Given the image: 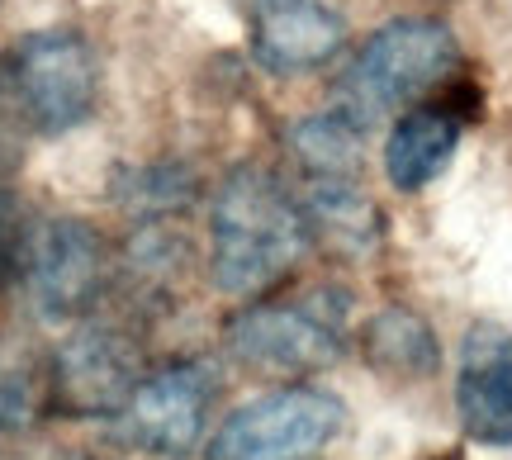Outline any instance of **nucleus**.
Returning a JSON list of instances; mask_svg holds the SVG:
<instances>
[{"label":"nucleus","mask_w":512,"mask_h":460,"mask_svg":"<svg viewBox=\"0 0 512 460\" xmlns=\"http://www.w3.org/2000/svg\"><path fill=\"white\" fill-rule=\"evenodd\" d=\"M209 233V276L228 295H261L280 285L313 247V223L299 195L256 162L233 166L219 181Z\"/></svg>","instance_id":"nucleus-1"},{"label":"nucleus","mask_w":512,"mask_h":460,"mask_svg":"<svg viewBox=\"0 0 512 460\" xmlns=\"http://www.w3.org/2000/svg\"><path fill=\"white\" fill-rule=\"evenodd\" d=\"M460 67V43L441 19H389L361 43L347 72L332 86V110L356 129L380 124L384 114L418 105Z\"/></svg>","instance_id":"nucleus-2"},{"label":"nucleus","mask_w":512,"mask_h":460,"mask_svg":"<svg viewBox=\"0 0 512 460\" xmlns=\"http://www.w3.org/2000/svg\"><path fill=\"white\" fill-rule=\"evenodd\" d=\"M351 295L318 285L290 304H252L228 323V351L242 366L271 375H313L342 361L347 351Z\"/></svg>","instance_id":"nucleus-3"},{"label":"nucleus","mask_w":512,"mask_h":460,"mask_svg":"<svg viewBox=\"0 0 512 460\" xmlns=\"http://www.w3.org/2000/svg\"><path fill=\"white\" fill-rule=\"evenodd\" d=\"M342 423L347 408L328 389H275L223 418L209 460H309L342 432Z\"/></svg>","instance_id":"nucleus-4"},{"label":"nucleus","mask_w":512,"mask_h":460,"mask_svg":"<svg viewBox=\"0 0 512 460\" xmlns=\"http://www.w3.org/2000/svg\"><path fill=\"white\" fill-rule=\"evenodd\" d=\"M15 95L29 129L43 138L81 129L100 100V62L76 29H38L10 57Z\"/></svg>","instance_id":"nucleus-5"},{"label":"nucleus","mask_w":512,"mask_h":460,"mask_svg":"<svg viewBox=\"0 0 512 460\" xmlns=\"http://www.w3.org/2000/svg\"><path fill=\"white\" fill-rule=\"evenodd\" d=\"M19 276L48 323H76L105 295L110 247L86 219H48L29 228Z\"/></svg>","instance_id":"nucleus-6"},{"label":"nucleus","mask_w":512,"mask_h":460,"mask_svg":"<svg viewBox=\"0 0 512 460\" xmlns=\"http://www.w3.org/2000/svg\"><path fill=\"white\" fill-rule=\"evenodd\" d=\"M138 347L124 328L114 323H81V328L57 347L48 370V404L62 408L67 418H105L124 413V404L138 389Z\"/></svg>","instance_id":"nucleus-7"},{"label":"nucleus","mask_w":512,"mask_h":460,"mask_svg":"<svg viewBox=\"0 0 512 460\" xmlns=\"http://www.w3.org/2000/svg\"><path fill=\"white\" fill-rule=\"evenodd\" d=\"M219 404V375L209 361H176L138 380L124 404V432L133 446L157 456H190L200 446L209 413Z\"/></svg>","instance_id":"nucleus-8"},{"label":"nucleus","mask_w":512,"mask_h":460,"mask_svg":"<svg viewBox=\"0 0 512 460\" xmlns=\"http://www.w3.org/2000/svg\"><path fill=\"white\" fill-rule=\"evenodd\" d=\"M347 48V19L328 0H252V57L275 76L328 67Z\"/></svg>","instance_id":"nucleus-9"},{"label":"nucleus","mask_w":512,"mask_h":460,"mask_svg":"<svg viewBox=\"0 0 512 460\" xmlns=\"http://www.w3.org/2000/svg\"><path fill=\"white\" fill-rule=\"evenodd\" d=\"M460 427L484 446H512V332L479 323L465 337L456 375Z\"/></svg>","instance_id":"nucleus-10"},{"label":"nucleus","mask_w":512,"mask_h":460,"mask_svg":"<svg viewBox=\"0 0 512 460\" xmlns=\"http://www.w3.org/2000/svg\"><path fill=\"white\" fill-rule=\"evenodd\" d=\"M460 148V119L441 105H413L399 114L384 143V176L399 190H422L451 166Z\"/></svg>","instance_id":"nucleus-11"},{"label":"nucleus","mask_w":512,"mask_h":460,"mask_svg":"<svg viewBox=\"0 0 512 460\" xmlns=\"http://www.w3.org/2000/svg\"><path fill=\"white\" fill-rule=\"evenodd\" d=\"M299 204L313 223V238L323 233L337 252H370L380 242V209L356 176H304Z\"/></svg>","instance_id":"nucleus-12"},{"label":"nucleus","mask_w":512,"mask_h":460,"mask_svg":"<svg viewBox=\"0 0 512 460\" xmlns=\"http://www.w3.org/2000/svg\"><path fill=\"white\" fill-rule=\"evenodd\" d=\"M361 351L380 375L394 380H427L441 370V342L432 323L413 309H384L361 332Z\"/></svg>","instance_id":"nucleus-13"},{"label":"nucleus","mask_w":512,"mask_h":460,"mask_svg":"<svg viewBox=\"0 0 512 460\" xmlns=\"http://www.w3.org/2000/svg\"><path fill=\"white\" fill-rule=\"evenodd\" d=\"M361 133L347 114H309L290 129V157L304 176H356L361 171Z\"/></svg>","instance_id":"nucleus-14"},{"label":"nucleus","mask_w":512,"mask_h":460,"mask_svg":"<svg viewBox=\"0 0 512 460\" xmlns=\"http://www.w3.org/2000/svg\"><path fill=\"white\" fill-rule=\"evenodd\" d=\"M43 404H48V370H38L34 356L0 342V437L34 427Z\"/></svg>","instance_id":"nucleus-15"},{"label":"nucleus","mask_w":512,"mask_h":460,"mask_svg":"<svg viewBox=\"0 0 512 460\" xmlns=\"http://www.w3.org/2000/svg\"><path fill=\"white\" fill-rule=\"evenodd\" d=\"M119 200L138 214H176L195 200V176L176 162L162 166H143V171H128L119 185Z\"/></svg>","instance_id":"nucleus-16"},{"label":"nucleus","mask_w":512,"mask_h":460,"mask_svg":"<svg viewBox=\"0 0 512 460\" xmlns=\"http://www.w3.org/2000/svg\"><path fill=\"white\" fill-rule=\"evenodd\" d=\"M19 124H29V119H24V105L15 95L10 62H0V176L19 162Z\"/></svg>","instance_id":"nucleus-17"},{"label":"nucleus","mask_w":512,"mask_h":460,"mask_svg":"<svg viewBox=\"0 0 512 460\" xmlns=\"http://www.w3.org/2000/svg\"><path fill=\"white\" fill-rule=\"evenodd\" d=\"M24 238H29V228L19 219L15 195L0 190V285L19 271V261H24Z\"/></svg>","instance_id":"nucleus-18"},{"label":"nucleus","mask_w":512,"mask_h":460,"mask_svg":"<svg viewBox=\"0 0 512 460\" xmlns=\"http://www.w3.org/2000/svg\"><path fill=\"white\" fill-rule=\"evenodd\" d=\"M437 460H460V456H437Z\"/></svg>","instance_id":"nucleus-19"}]
</instances>
